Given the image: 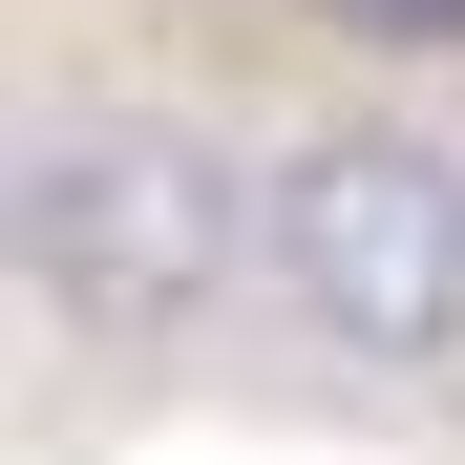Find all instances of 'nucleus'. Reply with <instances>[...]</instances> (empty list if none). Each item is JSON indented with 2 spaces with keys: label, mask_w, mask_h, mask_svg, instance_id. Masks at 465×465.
Listing matches in <instances>:
<instances>
[{
  "label": "nucleus",
  "mask_w": 465,
  "mask_h": 465,
  "mask_svg": "<svg viewBox=\"0 0 465 465\" xmlns=\"http://www.w3.org/2000/svg\"><path fill=\"white\" fill-rule=\"evenodd\" d=\"M22 296L64 339H106V360L191 339L232 296H275V170H232L148 85H64L22 127Z\"/></svg>",
  "instance_id": "1"
},
{
  "label": "nucleus",
  "mask_w": 465,
  "mask_h": 465,
  "mask_svg": "<svg viewBox=\"0 0 465 465\" xmlns=\"http://www.w3.org/2000/svg\"><path fill=\"white\" fill-rule=\"evenodd\" d=\"M275 318L360 381H465V148L296 127L275 148Z\"/></svg>",
  "instance_id": "2"
},
{
  "label": "nucleus",
  "mask_w": 465,
  "mask_h": 465,
  "mask_svg": "<svg viewBox=\"0 0 465 465\" xmlns=\"http://www.w3.org/2000/svg\"><path fill=\"white\" fill-rule=\"evenodd\" d=\"M360 43H465V0H339Z\"/></svg>",
  "instance_id": "3"
}]
</instances>
